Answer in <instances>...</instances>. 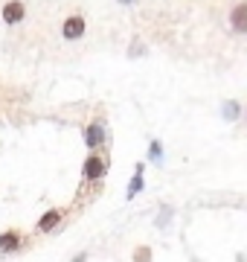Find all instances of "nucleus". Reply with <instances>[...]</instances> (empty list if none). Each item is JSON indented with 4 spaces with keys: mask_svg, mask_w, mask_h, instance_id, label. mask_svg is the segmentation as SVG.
I'll list each match as a JSON object with an SVG mask.
<instances>
[{
    "mask_svg": "<svg viewBox=\"0 0 247 262\" xmlns=\"http://www.w3.org/2000/svg\"><path fill=\"white\" fill-rule=\"evenodd\" d=\"M108 175V155L99 149H93L85 158V166H82V184L90 187V184H99V181Z\"/></svg>",
    "mask_w": 247,
    "mask_h": 262,
    "instance_id": "nucleus-1",
    "label": "nucleus"
},
{
    "mask_svg": "<svg viewBox=\"0 0 247 262\" xmlns=\"http://www.w3.org/2000/svg\"><path fill=\"white\" fill-rule=\"evenodd\" d=\"M85 32H87V18L82 12H70V15L61 18V41L76 44V41L85 38Z\"/></svg>",
    "mask_w": 247,
    "mask_h": 262,
    "instance_id": "nucleus-2",
    "label": "nucleus"
},
{
    "mask_svg": "<svg viewBox=\"0 0 247 262\" xmlns=\"http://www.w3.org/2000/svg\"><path fill=\"white\" fill-rule=\"evenodd\" d=\"M227 32L236 38H247V0H236L227 9Z\"/></svg>",
    "mask_w": 247,
    "mask_h": 262,
    "instance_id": "nucleus-3",
    "label": "nucleus"
},
{
    "mask_svg": "<svg viewBox=\"0 0 247 262\" xmlns=\"http://www.w3.org/2000/svg\"><path fill=\"white\" fill-rule=\"evenodd\" d=\"M23 248H27V236H23V230L9 227V230L0 233V253H3V256H15V253H20Z\"/></svg>",
    "mask_w": 247,
    "mask_h": 262,
    "instance_id": "nucleus-4",
    "label": "nucleus"
},
{
    "mask_svg": "<svg viewBox=\"0 0 247 262\" xmlns=\"http://www.w3.org/2000/svg\"><path fill=\"white\" fill-rule=\"evenodd\" d=\"M0 18L6 27H18L27 20V3L23 0H6L3 6H0Z\"/></svg>",
    "mask_w": 247,
    "mask_h": 262,
    "instance_id": "nucleus-5",
    "label": "nucleus"
},
{
    "mask_svg": "<svg viewBox=\"0 0 247 262\" xmlns=\"http://www.w3.org/2000/svg\"><path fill=\"white\" fill-rule=\"evenodd\" d=\"M85 143H87V149H90V151H93V149H102L105 143H108V128H105V122H102V120L87 122V128H85Z\"/></svg>",
    "mask_w": 247,
    "mask_h": 262,
    "instance_id": "nucleus-6",
    "label": "nucleus"
},
{
    "mask_svg": "<svg viewBox=\"0 0 247 262\" xmlns=\"http://www.w3.org/2000/svg\"><path fill=\"white\" fill-rule=\"evenodd\" d=\"M61 219H64V210H61V207H53V210H47V213L41 215L35 227H38V233H53V230L61 225Z\"/></svg>",
    "mask_w": 247,
    "mask_h": 262,
    "instance_id": "nucleus-7",
    "label": "nucleus"
},
{
    "mask_svg": "<svg viewBox=\"0 0 247 262\" xmlns=\"http://www.w3.org/2000/svg\"><path fill=\"white\" fill-rule=\"evenodd\" d=\"M143 187H145V178H143V172H134V178L128 181V189H125V198L128 201H134V198L143 192Z\"/></svg>",
    "mask_w": 247,
    "mask_h": 262,
    "instance_id": "nucleus-8",
    "label": "nucleus"
},
{
    "mask_svg": "<svg viewBox=\"0 0 247 262\" xmlns=\"http://www.w3.org/2000/svg\"><path fill=\"white\" fill-rule=\"evenodd\" d=\"M221 117L227 122H236L238 117H241V105L236 102V99H224V105H221Z\"/></svg>",
    "mask_w": 247,
    "mask_h": 262,
    "instance_id": "nucleus-9",
    "label": "nucleus"
},
{
    "mask_svg": "<svg viewBox=\"0 0 247 262\" xmlns=\"http://www.w3.org/2000/svg\"><path fill=\"white\" fill-rule=\"evenodd\" d=\"M152 248H149V245H137V248H134V253H131V262H152Z\"/></svg>",
    "mask_w": 247,
    "mask_h": 262,
    "instance_id": "nucleus-10",
    "label": "nucleus"
},
{
    "mask_svg": "<svg viewBox=\"0 0 247 262\" xmlns=\"http://www.w3.org/2000/svg\"><path fill=\"white\" fill-rule=\"evenodd\" d=\"M171 215H175V210H171V207H160V213H157V219H154V225L163 230V227L171 222Z\"/></svg>",
    "mask_w": 247,
    "mask_h": 262,
    "instance_id": "nucleus-11",
    "label": "nucleus"
},
{
    "mask_svg": "<svg viewBox=\"0 0 247 262\" xmlns=\"http://www.w3.org/2000/svg\"><path fill=\"white\" fill-rule=\"evenodd\" d=\"M149 160H152V163H163V146H160V140H152V146H149Z\"/></svg>",
    "mask_w": 247,
    "mask_h": 262,
    "instance_id": "nucleus-12",
    "label": "nucleus"
},
{
    "mask_svg": "<svg viewBox=\"0 0 247 262\" xmlns=\"http://www.w3.org/2000/svg\"><path fill=\"white\" fill-rule=\"evenodd\" d=\"M140 53L145 56V44L140 41V38H134V41H131V50H128V56H131V58H137Z\"/></svg>",
    "mask_w": 247,
    "mask_h": 262,
    "instance_id": "nucleus-13",
    "label": "nucleus"
},
{
    "mask_svg": "<svg viewBox=\"0 0 247 262\" xmlns=\"http://www.w3.org/2000/svg\"><path fill=\"white\" fill-rule=\"evenodd\" d=\"M116 3H122V6H134V3H140V0H116Z\"/></svg>",
    "mask_w": 247,
    "mask_h": 262,
    "instance_id": "nucleus-14",
    "label": "nucleus"
},
{
    "mask_svg": "<svg viewBox=\"0 0 247 262\" xmlns=\"http://www.w3.org/2000/svg\"><path fill=\"white\" fill-rule=\"evenodd\" d=\"M85 259H87V253H79V256H76L73 262H85Z\"/></svg>",
    "mask_w": 247,
    "mask_h": 262,
    "instance_id": "nucleus-15",
    "label": "nucleus"
}]
</instances>
